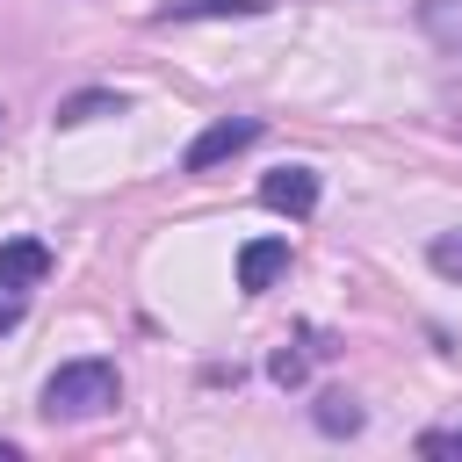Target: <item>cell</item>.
<instances>
[{
    "label": "cell",
    "instance_id": "obj_1",
    "mask_svg": "<svg viewBox=\"0 0 462 462\" xmlns=\"http://www.w3.org/2000/svg\"><path fill=\"white\" fill-rule=\"evenodd\" d=\"M116 404H123V375H116V361H101V354L65 361V368L43 375V419H51V426H79V419H101V411H116Z\"/></svg>",
    "mask_w": 462,
    "mask_h": 462
},
{
    "label": "cell",
    "instance_id": "obj_2",
    "mask_svg": "<svg viewBox=\"0 0 462 462\" xmlns=\"http://www.w3.org/2000/svg\"><path fill=\"white\" fill-rule=\"evenodd\" d=\"M51 274V245L43 238H7L0 245V332H14L29 318V296Z\"/></svg>",
    "mask_w": 462,
    "mask_h": 462
},
{
    "label": "cell",
    "instance_id": "obj_3",
    "mask_svg": "<svg viewBox=\"0 0 462 462\" xmlns=\"http://www.w3.org/2000/svg\"><path fill=\"white\" fill-rule=\"evenodd\" d=\"M245 144H260V116H224V123H209V130L180 152V173H217V166L238 159Z\"/></svg>",
    "mask_w": 462,
    "mask_h": 462
},
{
    "label": "cell",
    "instance_id": "obj_4",
    "mask_svg": "<svg viewBox=\"0 0 462 462\" xmlns=\"http://www.w3.org/2000/svg\"><path fill=\"white\" fill-rule=\"evenodd\" d=\"M318 166H274V173H260V202L274 209V217H310L318 209Z\"/></svg>",
    "mask_w": 462,
    "mask_h": 462
},
{
    "label": "cell",
    "instance_id": "obj_5",
    "mask_svg": "<svg viewBox=\"0 0 462 462\" xmlns=\"http://www.w3.org/2000/svg\"><path fill=\"white\" fill-rule=\"evenodd\" d=\"M282 274H289V238H245L238 245V289L245 296H267Z\"/></svg>",
    "mask_w": 462,
    "mask_h": 462
},
{
    "label": "cell",
    "instance_id": "obj_6",
    "mask_svg": "<svg viewBox=\"0 0 462 462\" xmlns=\"http://www.w3.org/2000/svg\"><path fill=\"white\" fill-rule=\"evenodd\" d=\"M274 0H166L152 22L166 29V22H253V14H267Z\"/></svg>",
    "mask_w": 462,
    "mask_h": 462
},
{
    "label": "cell",
    "instance_id": "obj_7",
    "mask_svg": "<svg viewBox=\"0 0 462 462\" xmlns=\"http://www.w3.org/2000/svg\"><path fill=\"white\" fill-rule=\"evenodd\" d=\"M123 108H130V94L87 87V94H65V101H58V130H79V123H94V116H123Z\"/></svg>",
    "mask_w": 462,
    "mask_h": 462
},
{
    "label": "cell",
    "instance_id": "obj_8",
    "mask_svg": "<svg viewBox=\"0 0 462 462\" xmlns=\"http://www.w3.org/2000/svg\"><path fill=\"white\" fill-rule=\"evenodd\" d=\"M310 419H318V433H332V440H339V433H361V404H354L346 390H325Z\"/></svg>",
    "mask_w": 462,
    "mask_h": 462
},
{
    "label": "cell",
    "instance_id": "obj_9",
    "mask_svg": "<svg viewBox=\"0 0 462 462\" xmlns=\"http://www.w3.org/2000/svg\"><path fill=\"white\" fill-rule=\"evenodd\" d=\"M426 260H433V274H448V282H462V231H440V238L426 245Z\"/></svg>",
    "mask_w": 462,
    "mask_h": 462
},
{
    "label": "cell",
    "instance_id": "obj_10",
    "mask_svg": "<svg viewBox=\"0 0 462 462\" xmlns=\"http://www.w3.org/2000/svg\"><path fill=\"white\" fill-rule=\"evenodd\" d=\"M303 368H310V354H296V346H274V354H267V375H274L282 390H296V383H303Z\"/></svg>",
    "mask_w": 462,
    "mask_h": 462
},
{
    "label": "cell",
    "instance_id": "obj_11",
    "mask_svg": "<svg viewBox=\"0 0 462 462\" xmlns=\"http://www.w3.org/2000/svg\"><path fill=\"white\" fill-rule=\"evenodd\" d=\"M419 455H462V426H433V433H419Z\"/></svg>",
    "mask_w": 462,
    "mask_h": 462
},
{
    "label": "cell",
    "instance_id": "obj_12",
    "mask_svg": "<svg viewBox=\"0 0 462 462\" xmlns=\"http://www.w3.org/2000/svg\"><path fill=\"white\" fill-rule=\"evenodd\" d=\"M14 455H22V448H14V440H0V462H14Z\"/></svg>",
    "mask_w": 462,
    "mask_h": 462
}]
</instances>
